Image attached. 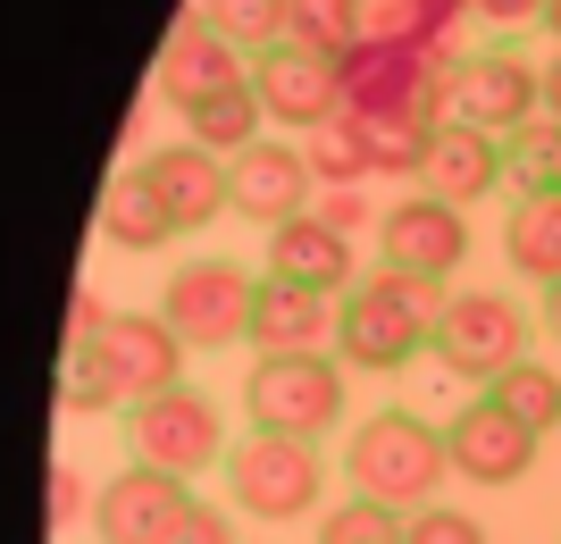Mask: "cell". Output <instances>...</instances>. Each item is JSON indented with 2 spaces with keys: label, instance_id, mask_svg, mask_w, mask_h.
<instances>
[{
  "label": "cell",
  "instance_id": "f1b7e54d",
  "mask_svg": "<svg viewBox=\"0 0 561 544\" xmlns=\"http://www.w3.org/2000/svg\"><path fill=\"white\" fill-rule=\"evenodd\" d=\"M436 135H445V126H420V118H377V176H420V185H427Z\"/></svg>",
  "mask_w": 561,
  "mask_h": 544
},
{
  "label": "cell",
  "instance_id": "4fadbf2b",
  "mask_svg": "<svg viewBox=\"0 0 561 544\" xmlns=\"http://www.w3.org/2000/svg\"><path fill=\"white\" fill-rule=\"evenodd\" d=\"M185 502H193V477H168V470H151V461H135V470H117L110 486H101L93 536L101 544H168V528L185 520Z\"/></svg>",
  "mask_w": 561,
  "mask_h": 544
},
{
  "label": "cell",
  "instance_id": "5b68a950",
  "mask_svg": "<svg viewBox=\"0 0 561 544\" xmlns=\"http://www.w3.org/2000/svg\"><path fill=\"white\" fill-rule=\"evenodd\" d=\"M528 335H537V319H528L512 293H494V285H461V293L445 302V319H436V369L486 394L503 369L528 360Z\"/></svg>",
  "mask_w": 561,
  "mask_h": 544
},
{
  "label": "cell",
  "instance_id": "d4e9b609",
  "mask_svg": "<svg viewBox=\"0 0 561 544\" xmlns=\"http://www.w3.org/2000/svg\"><path fill=\"white\" fill-rule=\"evenodd\" d=\"M486 394H494L503 410H512L519 427H537V436H553V427H561V369H545L537 352L519 360V369H503V378H494Z\"/></svg>",
  "mask_w": 561,
  "mask_h": 544
},
{
  "label": "cell",
  "instance_id": "74e56055",
  "mask_svg": "<svg viewBox=\"0 0 561 544\" xmlns=\"http://www.w3.org/2000/svg\"><path fill=\"white\" fill-rule=\"evenodd\" d=\"M545 327L561 335V285H545Z\"/></svg>",
  "mask_w": 561,
  "mask_h": 544
},
{
  "label": "cell",
  "instance_id": "52a82bcc",
  "mask_svg": "<svg viewBox=\"0 0 561 544\" xmlns=\"http://www.w3.org/2000/svg\"><path fill=\"white\" fill-rule=\"evenodd\" d=\"M126 436H135V461L168 477H202V470H227V410L210 394H193V385H168L151 403L126 410Z\"/></svg>",
  "mask_w": 561,
  "mask_h": 544
},
{
  "label": "cell",
  "instance_id": "d6a6232c",
  "mask_svg": "<svg viewBox=\"0 0 561 544\" xmlns=\"http://www.w3.org/2000/svg\"><path fill=\"white\" fill-rule=\"evenodd\" d=\"M310 210L328 218L335 235H360V227H377V218H386V210H369V193H360V185H344V193H319Z\"/></svg>",
  "mask_w": 561,
  "mask_h": 544
},
{
  "label": "cell",
  "instance_id": "83f0119b",
  "mask_svg": "<svg viewBox=\"0 0 561 544\" xmlns=\"http://www.w3.org/2000/svg\"><path fill=\"white\" fill-rule=\"evenodd\" d=\"M402 528H411V520H402L394 502H369V495L319 511V544H402Z\"/></svg>",
  "mask_w": 561,
  "mask_h": 544
},
{
  "label": "cell",
  "instance_id": "484cf974",
  "mask_svg": "<svg viewBox=\"0 0 561 544\" xmlns=\"http://www.w3.org/2000/svg\"><path fill=\"white\" fill-rule=\"evenodd\" d=\"M193 18L218 25L234 50H252V59H260V50H277V43H285V18H294V0H202Z\"/></svg>",
  "mask_w": 561,
  "mask_h": 544
},
{
  "label": "cell",
  "instance_id": "44dd1931",
  "mask_svg": "<svg viewBox=\"0 0 561 544\" xmlns=\"http://www.w3.org/2000/svg\"><path fill=\"white\" fill-rule=\"evenodd\" d=\"M302 151H310L319 193H344V185H369V176H377V126L352 118V109H344V118H328L319 135L302 142Z\"/></svg>",
  "mask_w": 561,
  "mask_h": 544
},
{
  "label": "cell",
  "instance_id": "7402d4cb",
  "mask_svg": "<svg viewBox=\"0 0 561 544\" xmlns=\"http://www.w3.org/2000/svg\"><path fill=\"white\" fill-rule=\"evenodd\" d=\"M260 126H268V109H260L252 84H227V93H210V101H193V109H185V142H202V151H218V160L252 151Z\"/></svg>",
  "mask_w": 561,
  "mask_h": 544
},
{
  "label": "cell",
  "instance_id": "5bb4252c",
  "mask_svg": "<svg viewBox=\"0 0 561 544\" xmlns=\"http://www.w3.org/2000/svg\"><path fill=\"white\" fill-rule=\"evenodd\" d=\"M310 151L302 142H252V151H234V218H252V227H285V218L310 210Z\"/></svg>",
  "mask_w": 561,
  "mask_h": 544
},
{
  "label": "cell",
  "instance_id": "4dcf8cb0",
  "mask_svg": "<svg viewBox=\"0 0 561 544\" xmlns=\"http://www.w3.org/2000/svg\"><path fill=\"white\" fill-rule=\"evenodd\" d=\"M402 544H486V520H469V511H453V502H427V511H411Z\"/></svg>",
  "mask_w": 561,
  "mask_h": 544
},
{
  "label": "cell",
  "instance_id": "d590c367",
  "mask_svg": "<svg viewBox=\"0 0 561 544\" xmlns=\"http://www.w3.org/2000/svg\"><path fill=\"white\" fill-rule=\"evenodd\" d=\"M420 18L436 25V34H453V18H469V0H420Z\"/></svg>",
  "mask_w": 561,
  "mask_h": 544
},
{
  "label": "cell",
  "instance_id": "9a60e30c",
  "mask_svg": "<svg viewBox=\"0 0 561 544\" xmlns=\"http://www.w3.org/2000/svg\"><path fill=\"white\" fill-rule=\"evenodd\" d=\"M142 176H151V193L168 201L176 227H210V218L234 210V160H218L202 142H160V151L142 160Z\"/></svg>",
  "mask_w": 561,
  "mask_h": 544
},
{
  "label": "cell",
  "instance_id": "4316f807",
  "mask_svg": "<svg viewBox=\"0 0 561 544\" xmlns=\"http://www.w3.org/2000/svg\"><path fill=\"white\" fill-rule=\"evenodd\" d=\"M503 151H512V185H519V201H545V193H561V118H528L519 135H503Z\"/></svg>",
  "mask_w": 561,
  "mask_h": 544
},
{
  "label": "cell",
  "instance_id": "7c38bea8",
  "mask_svg": "<svg viewBox=\"0 0 561 544\" xmlns=\"http://www.w3.org/2000/svg\"><path fill=\"white\" fill-rule=\"evenodd\" d=\"M445 444H453V477H469V486H519V477L537 470L545 436H537V427H519L494 394H478V403L453 410Z\"/></svg>",
  "mask_w": 561,
  "mask_h": 544
},
{
  "label": "cell",
  "instance_id": "8d00e7d4",
  "mask_svg": "<svg viewBox=\"0 0 561 544\" xmlns=\"http://www.w3.org/2000/svg\"><path fill=\"white\" fill-rule=\"evenodd\" d=\"M545 118H561V50L545 59Z\"/></svg>",
  "mask_w": 561,
  "mask_h": 544
},
{
  "label": "cell",
  "instance_id": "d6986e66",
  "mask_svg": "<svg viewBox=\"0 0 561 544\" xmlns=\"http://www.w3.org/2000/svg\"><path fill=\"white\" fill-rule=\"evenodd\" d=\"M512 185V151H503V135H478V126L453 118L445 135H436V160H427V193L436 201H453V210H478L486 193Z\"/></svg>",
  "mask_w": 561,
  "mask_h": 544
},
{
  "label": "cell",
  "instance_id": "8992f818",
  "mask_svg": "<svg viewBox=\"0 0 561 544\" xmlns=\"http://www.w3.org/2000/svg\"><path fill=\"white\" fill-rule=\"evenodd\" d=\"M319 486H328V461H319V444H302V436H260L252 427V436L227 452V502L260 528L310 520V511H319Z\"/></svg>",
  "mask_w": 561,
  "mask_h": 544
},
{
  "label": "cell",
  "instance_id": "277c9868",
  "mask_svg": "<svg viewBox=\"0 0 561 544\" xmlns=\"http://www.w3.org/2000/svg\"><path fill=\"white\" fill-rule=\"evenodd\" d=\"M243 410H252L260 436H302V444H319L352 410V369L335 352H260L252 378H243Z\"/></svg>",
  "mask_w": 561,
  "mask_h": 544
},
{
  "label": "cell",
  "instance_id": "e0dca14e",
  "mask_svg": "<svg viewBox=\"0 0 561 544\" xmlns=\"http://www.w3.org/2000/svg\"><path fill=\"white\" fill-rule=\"evenodd\" d=\"M335 327H344V302L335 293H310L294 277H260L252 302V344L260 352H335Z\"/></svg>",
  "mask_w": 561,
  "mask_h": 544
},
{
  "label": "cell",
  "instance_id": "f35d334b",
  "mask_svg": "<svg viewBox=\"0 0 561 544\" xmlns=\"http://www.w3.org/2000/svg\"><path fill=\"white\" fill-rule=\"evenodd\" d=\"M545 34H553V50H561V0H545Z\"/></svg>",
  "mask_w": 561,
  "mask_h": 544
},
{
  "label": "cell",
  "instance_id": "603a6c76",
  "mask_svg": "<svg viewBox=\"0 0 561 544\" xmlns=\"http://www.w3.org/2000/svg\"><path fill=\"white\" fill-rule=\"evenodd\" d=\"M503 261H512V277L561 285V193L519 201V210L503 218Z\"/></svg>",
  "mask_w": 561,
  "mask_h": 544
},
{
  "label": "cell",
  "instance_id": "ac0fdd59",
  "mask_svg": "<svg viewBox=\"0 0 561 544\" xmlns=\"http://www.w3.org/2000/svg\"><path fill=\"white\" fill-rule=\"evenodd\" d=\"M227 84H252V68H243V50H234L227 34H218V25L185 18L176 34H168V50H160V93L176 101V109H193V101L227 93Z\"/></svg>",
  "mask_w": 561,
  "mask_h": 544
},
{
  "label": "cell",
  "instance_id": "9c48e42d",
  "mask_svg": "<svg viewBox=\"0 0 561 544\" xmlns=\"http://www.w3.org/2000/svg\"><path fill=\"white\" fill-rule=\"evenodd\" d=\"M453 118L478 135H519L528 118H545V68L519 59L512 43L453 59Z\"/></svg>",
  "mask_w": 561,
  "mask_h": 544
},
{
  "label": "cell",
  "instance_id": "ba28073f",
  "mask_svg": "<svg viewBox=\"0 0 561 544\" xmlns=\"http://www.w3.org/2000/svg\"><path fill=\"white\" fill-rule=\"evenodd\" d=\"M252 302H260V277H243L234 261H185L160 285V319L185 335L193 352L243 344V335H252Z\"/></svg>",
  "mask_w": 561,
  "mask_h": 544
},
{
  "label": "cell",
  "instance_id": "30bf717a",
  "mask_svg": "<svg viewBox=\"0 0 561 544\" xmlns=\"http://www.w3.org/2000/svg\"><path fill=\"white\" fill-rule=\"evenodd\" d=\"M377 261L386 268H411V277H461L469 261V210H453V201H436V193H411V201H394V210L377 218Z\"/></svg>",
  "mask_w": 561,
  "mask_h": 544
},
{
  "label": "cell",
  "instance_id": "f546056e",
  "mask_svg": "<svg viewBox=\"0 0 561 544\" xmlns=\"http://www.w3.org/2000/svg\"><path fill=\"white\" fill-rule=\"evenodd\" d=\"M93 486H84V470L76 461H50V486H43V520L50 528H76V520H93Z\"/></svg>",
  "mask_w": 561,
  "mask_h": 544
},
{
  "label": "cell",
  "instance_id": "ffe728a7",
  "mask_svg": "<svg viewBox=\"0 0 561 544\" xmlns=\"http://www.w3.org/2000/svg\"><path fill=\"white\" fill-rule=\"evenodd\" d=\"M176 235V218H168V201L151 193V176H117L110 201H101V243H117V252H160V243Z\"/></svg>",
  "mask_w": 561,
  "mask_h": 544
},
{
  "label": "cell",
  "instance_id": "7a4b0ae2",
  "mask_svg": "<svg viewBox=\"0 0 561 544\" xmlns=\"http://www.w3.org/2000/svg\"><path fill=\"white\" fill-rule=\"evenodd\" d=\"M185 335L160 310H117L84 360H68V410H135L185 378Z\"/></svg>",
  "mask_w": 561,
  "mask_h": 544
},
{
  "label": "cell",
  "instance_id": "1f68e13d",
  "mask_svg": "<svg viewBox=\"0 0 561 544\" xmlns=\"http://www.w3.org/2000/svg\"><path fill=\"white\" fill-rule=\"evenodd\" d=\"M168 544H234V511H227V502H202V495H193L185 520L168 528Z\"/></svg>",
  "mask_w": 561,
  "mask_h": 544
},
{
  "label": "cell",
  "instance_id": "8fae6325",
  "mask_svg": "<svg viewBox=\"0 0 561 544\" xmlns=\"http://www.w3.org/2000/svg\"><path fill=\"white\" fill-rule=\"evenodd\" d=\"M252 93L268 109V126H294V135H319L328 118H344V84H335V59L302 43H277L252 59Z\"/></svg>",
  "mask_w": 561,
  "mask_h": 544
},
{
  "label": "cell",
  "instance_id": "2e32d148",
  "mask_svg": "<svg viewBox=\"0 0 561 544\" xmlns=\"http://www.w3.org/2000/svg\"><path fill=\"white\" fill-rule=\"evenodd\" d=\"M268 277H294L310 285V293H335L344 302L352 285H360V252H352V235H335L319 210L285 218V227H268Z\"/></svg>",
  "mask_w": 561,
  "mask_h": 544
},
{
  "label": "cell",
  "instance_id": "6da1fadb",
  "mask_svg": "<svg viewBox=\"0 0 561 544\" xmlns=\"http://www.w3.org/2000/svg\"><path fill=\"white\" fill-rule=\"evenodd\" d=\"M445 302H453V285L377 261L369 277L344 293L335 360H344V369H369V378H402L420 352H436V319H445Z\"/></svg>",
  "mask_w": 561,
  "mask_h": 544
},
{
  "label": "cell",
  "instance_id": "e575fe53",
  "mask_svg": "<svg viewBox=\"0 0 561 544\" xmlns=\"http://www.w3.org/2000/svg\"><path fill=\"white\" fill-rule=\"evenodd\" d=\"M469 18H486L494 34H519V25H545V0H469Z\"/></svg>",
  "mask_w": 561,
  "mask_h": 544
},
{
  "label": "cell",
  "instance_id": "3957f363",
  "mask_svg": "<svg viewBox=\"0 0 561 544\" xmlns=\"http://www.w3.org/2000/svg\"><path fill=\"white\" fill-rule=\"evenodd\" d=\"M344 477H352V495L394 502L402 520H411L453 477V444H445V427L420 419V410H377V419H360L344 436Z\"/></svg>",
  "mask_w": 561,
  "mask_h": 544
},
{
  "label": "cell",
  "instance_id": "cb8c5ba5",
  "mask_svg": "<svg viewBox=\"0 0 561 544\" xmlns=\"http://www.w3.org/2000/svg\"><path fill=\"white\" fill-rule=\"evenodd\" d=\"M285 43L319 50V59H352V50L369 43V0H294Z\"/></svg>",
  "mask_w": 561,
  "mask_h": 544
},
{
  "label": "cell",
  "instance_id": "836d02e7",
  "mask_svg": "<svg viewBox=\"0 0 561 544\" xmlns=\"http://www.w3.org/2000/svg\"><path fill=\"white\" fill-rule=\"evenodd\" d=\"M110 319H117V310H101L93 293H76V310H68V360H84V352H93L101 335H110Z\"/></svg>",
  "mask_w": 561,
  "mask_h": 544
}]
</instances>
